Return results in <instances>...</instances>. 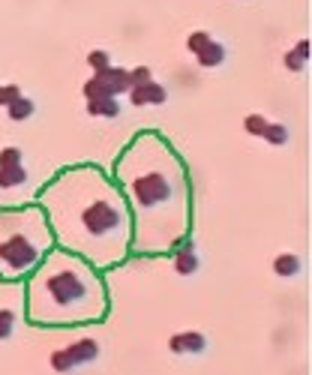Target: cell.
Returning <instances> with one entry per match:
<instances>
[{
    "instance_id": "obj_1",
    "label": "cell",
    "mask_w": 312,
    "mask_h": 375,
    "mask_svg": "<svg viewBox=\"0 0 312 375\" xmlns=\"http://www.w3.org/2000/svg\"><path fill=\"white\" fill-rule=\"evenodd\" d=\"M112 177L132 213V255H168L189 241V171L165 135L139 132L117 153Z\"/></svg>"
},
{
    "instance_id": "obj_2",
    "label": "cell",
    "mask_w": 312,
    "mask_h": 375,
    "mask_svg": "<svg viewBox=\"0 0 312 375\" xmlns=\"http://www.w3.org/2000/svg\"><path fill=\"white\" fill-rule=\"evenodd\" d=\"M54 243L90 261L94 268H117L132 255V213L114 177L99 166H72L58 171L40 189Z\"/></svg>"
},
{
    "instance_id": "obj_3",
    "label": "cell",
    "mask_w": 312,
    "mask_h": 375,
    "mask_svg": "<svg viewBox=\"0 0 312 375\" xmlns=\"http://www.w3.org/2000/svg\"><path fill=\"white\" fill-rule=\"evenodd\" d=\"M27 318L42 327H72L103 322L108 288L103 270L69 250H54L36 264L24 288Z\"/></svg>"
},
{
    "instance_id": "obj_4",
    "label": "cell",
    "mask_w": 312,
    "mask_h": 375,
    "mask_svg": "<svg viewBox=\"0 0 312 375\" xmlns=\"http://www.w3.org/2000/svg\"><path fill=\"white\" fill-rule=\"evenodd\" d=\"M54 246L58 243L40 204L0 210V279H27Z\"/></svg>"
},
{
    "instance_id": "obj_5",
    "label": "cell",
    "mask_w": 312,
    "mask_h": 375,
    "mask_svg": "<svg viewBox=\"0 0 312 375\" xmlns=\"http://www.w3.org/2000/svg\"><path fill=\"white\" fill-rule=\"evenodd\" d=\"M130 90V76H126V67H105V69H99L94 72L87 81H85V87H81V96H85V103H90V99H105V96H121Z\"/></svg>"
},
{
    "instance_id": "obj_6",
    "label": "cell",
    "mask_w": 312,
    "mask_h": 375,
    "mask_svg": "<svg viewBox=\"0 0 312 375\" xmlns=\"http://www.w3.org/2000/svg\"><path fill=\"white\" fill-rule=\"evenodd\" d=\"M96 358H99V342L94 336H81V340L67 345V349H58L51 354V369L63 375V372L78 369V367H87V363H94Z\"/></svg>"
},
{
    "instance_id": "obj_7",
    "label": "cell",
    "mask_w": 312,
    "mask_h": 375,
    "mask_svg": "<svg viewBox=\"0 0 312 375\" xmlns=\"http://www.w3.org/2000/svg\"><path fill=\"white\" fill-rule=\"evenodd\" d=\"M126 96H130V103L135 108H144V105H162L165 99H168V90H165V85H159L156 78H150V81H144V85L130 87Z\"/></svg>"
},
{
    "instance_id": "obj_8",
    "label": "cell",
    "mask_w": 312,
    "mask_h": 375,
    "mask_svg": "<svg viewBox=\"0 0 312 375\" xmlns=\"http://www.w3.org/2000/svg\"><path fill=\"white\" fill-rule=\"evenodd\" d=\"M207 349V336L201 331H183V333H171L168 340V351L183 358V354H201Z\"/></svg>"
},
{
    "instance_id": "obj_9",
    "label": "cell",
    "mask_w": 312,
    "mask_h": 375,
    "mask_svg": "<svg viewBox=\"0 0 312 375\" xmlns=\"http://www.w3.org/2000/svg\"><path fill=\"white\" fill-rule=\"evenodd\" d=\"M171 268H174L177 277H192V273H198L201 259H198V252H196V246H192V241H183L177 250H174Z\"/></svg>"
},
{
    "instance_id": "obj_10",
    "label": "cell",
    "mask_w": 312,
    "mask_h": 375,
    "mask_svg": "<svg viewBox=\"0 0 312 375\" xmlns=\"http://www.w3.org/2000/svg\"><path fill=\"white\" fill-rule=\"evenodd\" d=\"M225 58H228V49H225V45L219 42V40H210L205 49L196 54V60H198L201 69H216V67H223Z\"/></svg>"
},
{
    "instance_id": "obj_11",
    "label": "cell",
    "mask_w": 312,
    "mask_h": 375,
    "mask_svg": "<svg viewBox=\"0 0 312 375\" xmlns=\"http://www.w3.org/2000/svg\"><path fill=\"white\" fill-rule=\"evenodd\" d=\"M85 108L90 117H105V121H117V117H121V103H117L114 96L90 99V103H85Z\"/></svg>"
},
{
    "instance_id": "obj_12",
    "label": "cell",
    "mask_w": 312,
    "mask_h": 375,
    "mask_svg": "<svg viewBox=\"0 0 312 375\" xmlns=\"http://www.w3.org/2000/svg\"><path fill=\"white\" fill-rule=\"evenodd\" d=\"M300 270H304V261H300V255H295V252H279L277 259H273V273L282 279L297 277Z\"/></svg>"
},
{
    "instance_id": "obj_13",
    "label": "cell",
    "mask_w": 312,
    "mask_h": 375,
    "mask_svg": "<svg viewBox=\"0 0 312 375\" xmlns=\"http://www.w3.org/2000/svg\"><path fill=\"white\" fill-rule=\"evenodd\" d=\"M33 112H36V103L31 96H18V99H12V103L6 105V114H9V121L12 123H24V121H31L33 117Z\"/></svg>"
},
{
    "instance_id": "obj_14",
    "label": "cell",
    "mask_w": 312,
    "mask_h": 375,
    "mask_svg": "<svg viewBox=\"0 0 312 375\" xmlns=\"http://www.w3.org/2000/svg\"><path fill=\"white\" fill-rule=\"evenodd\" d=\"M27 184V168L24 166H6L0 168V189H18Z\"/></svg>"
},
{
    "instance_id": "obj_15",
    "label": "cell",
    "mask_w": 312,
    "mask_h": 375,
    "mask_svg": "<svg viewBox=\"0 0 312 375\" xmlns=\"http://www.w3.org/2000/svg\"><path fill=\"white\" fill-rule=\"evenodd\" d=\"M261 139L268 141V144H273V148H282V144H288V126L286 123H268V130L261 132Z\"/></svg>"
},
{
    "instance_id": "obj_16",
    "label": "cell",
    "mask_w": 312,
    "mask_h": 375,
    "mask_svg": "<svg viewBox=\"0 0 312 375\" xmlns=\"http://www.w3.org/2000/svg\"><path fill=\"white\" fill-rule=\"evenodd\" d=\"M268 123H270V121H268L264 114H246V117H243V130L250 132L252 139H261V132L268 130Z\"/></svg>"
},
{
    "instance_id": "obj_17",
    "label": "cell",
    "mask_w": 312,
    "mask_h": 375,
    "mask_svg": "<svg viewBox=\"0 0 312 375\" xmlns=\"http://www.w3.org/2000/svg\"><path fill=\"white\" fill-rule=\"evenodd\" d=\"M87 67L99 72V69H105V67H112V54H108L105 49H94V51H87Z\"/></svg>"
},
{
    "instance_id": "obj_18",
    "label": "cell",
    "mask_w": 312,
    "mask_h": 375,
    "mask_svg": "<svg viewBox=\"0 0 312 375\" xmlns=\"http://www.w3.org/2000/svg\"><path fill=\"white\" fill-rule=\"evenodd\" d=\"M210 40H214V36H210L207 30H192V33L187 36V51H189V54H198Z\"/></svg>"
},
{
    "instance_id": "obj_19",
    "label": "cell",
    "mask_w": 312,
    "mask_h": 375,
    "mask_svg": "<svg viewBox=\"0 0 312 375\" xmlns=\"http://www.w3.org/2000/svg\"><path fill=\"white\" fill-rule=\"evenodd\" d=\"M21 159H24V153H21V148H15V144H9V148L0 150V168H6V166H21Z\"/></svg>"
},
{
    "instance_id": "obj_20",
    "label": "cell",
    "mask_w": 312,
    "mask_h": 375,
    "mask_svg": "<svg viewBox=\"0 0 312 375\" xmlns=\"http://www.w3.org/2000/svg\"><path fill=\"white\" fill-rule=\"evenodd\" d=\"M306 58H300V54L295 51V49H291V51H286V58H282V67H286L288 72H295V76H297V72H304L306 69Z\"/></svg>"
},
{
    "instance_id": "obj_21",
    "label": "cell",
    "mask_w": 312,
    "mask_h": 375,
    "mask_svg": "<svg viewBox=\"0 0 312 375\" xmlns=\"http://www.w3.org/2000/svg\"><path fill=\"white\" fill-rule=\"evenodd\" d=\"M15 331V313L12 309H0V340H9Z\"/></svg>"
},
{
    "instance_id": "obj_22",
    "label": "cell",
    "mask_w": 312,
    "mask_h": 375,
    "mask_svg": "<svg viewBox=\"0 0 312 375\" xmlns=\"http://www.w3.org/2000/svg\"><path fill=\"white\" fill-rule=\"evenodd\" d=\"M126 76H130V87H135V85H144V81H150L153 72H150V67H135V69H126Z\"/></svg>"
},
{
    "instance_id": "obj_23",
    "label": "cell",
    "mask_w": 312,
    "mask_h": 375,
    "mask_svg": "<svg viewBox=\"0 0 312 375\" xmlns=\"http://www.w3.org/2000/svg\"><path fill=\"white\" fill-rule=\"evenodd\" d=\"M18 96H21V87L18 85H0V108H6Z\"/></svg>"
},
{
    "instance_id": "obj_24",
    "label": "cell",
    "mask_w": 312,
    "mask_h": 375,
    "mask_svg": "<svg viewBox=\"0 0 312 375\" xmlns=\"http://www.w3.org/2000/svg\"><path fill=\"white\" fill-rule=\"evenodd\" d=\"M309 45H312L309 40H300V42L295 45V51L300 54V58H306V60H309Z\"/></svg>"
}]
</instances>
